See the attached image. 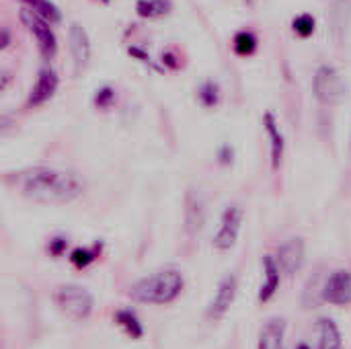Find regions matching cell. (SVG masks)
I'll return each mask as SVG.
<instances>
[{
	"mask_svg": "<svg viewBox=\"0 0 351 349\" xmlns=\"http://www.w3.org/2000/svg\"><path fill=\"white\" fill-rule=\"evenodd\" d=\"M19 185L21 193L35 204H70L84 189L82 181L74 173L49 167H33L23 171Z\"/></svg>",
	"mask_w": 351,
	"mask_h": 349,
	"instance_id": "obj_1",
	"label": "cell"
},
{
	"mask_svg": "<svg viewBox=\"0 0 351 349\" xmlns=\"http://www.w3.org/2000/svg\"><path fill=\"white\" fill-rule=\"evenodd\" d=\"M185 280L177 269H160L152 276L142 278L130 290L132 298L144 304H171L183 292Z\"/></svg>",
	"mask_w": 351,
	"mask_h": 349,
	"instance_id": "obj_2",
	"label": "cell"
},
{
	"mask_svg": "<svg viewBox=\"0 0 351 349\" xmlns=\"http://www.w3.org/2000/svg\"><path fill=\"white\" fill-rule=\"evenodd\" d=\"M56 304L64 315H68L74 321H84L93 313V296L76 284L60 286L56 292Z\"/></svg>",
	"mask_w": 351,
	"mask_h": 349,
	"instance_id": "obj_3",
	"label": "cell"
},
{
	"mask_svg": "<svg viewBox=\"0 0 351 349\" xmlns=\"http://www.w3.org/2000/svg\"><path fill=\"white\" fill-rule=\"evenodd\" d=\"M313 86H315L317 99L325 105H337L348 95V84H346L343 76L339 74L337 68L327 66V64L317 70Z\"/></svg>",
	"mask_w": 351,
	"mask_h": 349,
	"instance_id": "obj_4",
	"label": "cell"
},
{
	"mask_svg": "<svg viewBox=\"0 0 351 349\" xmlns=\"http://www.w3.org/2000/svg\"><path fill=\"white\" fill-rule=\"evenodd\" d=\"M21 21L23 25L29 29V33L35 37L37 41V47L43 56V60H51L56 56V49H58V43H56V35L51 31V23H47L45 19H41L39 14H35L31 8H23L21 10Z\"/></svg>",
	"mask_w": 351,
	"mask_h": 349,
	"instance_id": "obj_5",
	"label": "cell"
},
{
	"mask_svg": "<svg viewBox=\"0 0 351 349\" xmlns=\"http://www.w3.org/2000/svg\"><path fill=\"white\" fill-rule=\"evenodd\" d=\"M241 224H243V208L239 204L226 206L220 220V228L214 237V247L218 251H230L239 241Z\"/></svg>",
	"mask_w": 351,
	"mask_h": 349,
	"instance_id": "obj_6",
	"label": "cell"
},
{
	"mask_svg": "<svg viewBox=\"0 0 351 349\" xmlns=\"http://www.w3.org/2000/svg\"><path fill=\"white\" fill-rule=\"evenodd\" d=\"M276 261H278L282 274L296 276L304 267V261H306V245H304V241L300 237L288 239L284 245H280Z\"/></svg>",
	"mask_w": 351,
	"mask_h": 349,
	"instance_id": "obj_7",
	"label": "cell"
},
{
	"mask_svg": "<svg viewBox=\"0 0 351 349\" xmlns=\"http://www.w3.org/2000/svg\"><path fill=\"white\" fill-rule=\"evenodd\" d=\"M323 302H329V304H335V306L351 304V272L337 269L325 280V284H323Z\"/></svg>",
	"mask_w": 351,
	"mask_h": 349,
	"instance_id": "obj_8",
	"label": "cell"
},
{
	"mask_svg": "<svg viewBox=\"0 0 351 349\" xmlns=\"http://www.w3.org/2000/svg\"><path fill=\"white\" fill-rule=\"evenodd\" d=\"M237 290H239L237 276H226L220 282V286H218V290H216V294L208 306V313H206L210 321H222L226 317V313L230 311V306L237 298Z\"/></svg>",
	"mask_w": 351,
	"mask_h": 349,
	"instance_id": "obj_9",
	"label": "cell"
},
{
	"mask_svg": "<svg viewBox=\"0 0 351 349\" xmlns=\"http://www.w3.org/2000/svg\"><path fill=\"white\" fill-rule=\"evenodd\" d=\"M206 222V204L199 191L189 189L185 197V230L193 239L202 232Z\"/></svg>",
	"mask_w": 351,
	"mask_h": 349,
	"instance_id": "obj_10",
	"label": "cell"
},
{
	"mask_svg": "<svg viewBox=\"0 0 351 349\" xmlns=\"http://www.w3.org/2000/svg\"><path fill=\"white\" fill-rule=\"evenodd\" d=\"M68 39H70V51H72V60H74V72L78 74L88 58H90V43H88V35L86 31L78 25V23H72L70 25V33H68Z\"/></svg>",
	"mask_w": 351,
	"mask_h": 349,
	"instance_id": "obj_11",
	"label": "cell"
},
{
	"mask_svg": "<svg viewBox=\"0 0 351 349\" xmlns=\"http://www.w3.org/2000/svg\"><path fill=\"white\" fill-rule=\"evenodd\" d=\"M56 88H58V74H56L51 68H41V70H39V76H37V82H35V86H33V91H31L27 103H29L31 107H39V105H43L47 99L53 97Z\"/></svg>",
	"mask_w": 351,
	"mask_h": 349,
	"instance_id": "obj_12",
	"label": "cell"
},
{
	"mask_svg": "<svg viewBox=\"0 0 351 349\" xmlns=\"http://www.w3.org/2000/svg\"><path fill=\"white\" fill-rule=\"evenodd\" d=\"M280 265L276 261V257L271 255H265L263 257V274H265V282L261 284L259 288V302H269L276 292L280 290V284H282V276H280Z\"/></svg>",
	"mask_w": 351,
	"mask_h": 349,
	"instance_id": "obj_13",
	"label": "cell"
},
{
	"mask_svg": "<svg viewBox=\"0 0 351 349\" xmlns=\"http://www.w3.org/2000/svg\"><path fill=\"white\" fill-rule=\"evenodd\" d=\"M284 337H286V321L278 319V317L269 319L259 333L257 349H286L284 348Z\"/></svg>",
	"mask_w": 351,
	"mask_h": 349,
	"instance_id": "obj_14",
	"label": "cell"
},
{
	"mask_svg": "<svg viewBox=\"0 0 351 349\" xmlns=\"http://www.w3.org/2000/svg\"><path fill=\"white\" fill-rule=\"evenodd\" d=\"M263 123H265V132L269 136V142H271V169L278 171L282 167V160H284V134L276 121V117L271 113H265L263 117Z\"/></svg>",
	"mask_w": 351,
	"mask_h": 349,
	"instance_id": "obj_15",
	"label": "cell"
},
{
	"mask_svg": "<svg viewBox=\"0 0 351 349\" xmlns=\"http://www.w3.org/2000/svg\"><path fill=\"white\" fill-rule=\"evenodd\" d=\"M319 349H343L339 327L333 319H319Z\"/></svg>",
	"mask_w": 351,
	"mask_h": 349,
	"instance_id": "obj_16",
	"label": "cell"
},
{
	"mask_svg": "<svg viewBox=\"0 0 351 349\" xmlns=\"http://www.w3.org/2000/svg\"><path fill=\"white\" fill-rule=\"evenodd\" d=\"M115 323L132 337V339H142L144 335V327L138 319V315L132 309H121L115 313Z\"/></svg>",
	"mask_w": 351,
	"mask_h": 349,
	"instance_id": "obj_17",
	"label": "cell"
},
{
	"mask_svg": "<svg viewBox=\"0 0 351 349\" xmlns=\"http://www.w3.org/2000/svg\"><path fill=\"white\" fill-rule=\"evenodd\" d=\"M321 280H323L321 269H319V272H315V276L308 280L306 290H304V296H302V304H304V309H315V306H319V302L323 300V286L319 288Z\"/></svg>",
	"mask_w": 351,
	"mask_h": 349,
	"instance_id": "obj_18",
	"label": "cell"
},
{
	"mask_svg": "<svg viewBox=\"0 0 351 349\" xmlns=\"http://www.w3.org/2000/svg\"><path fill=\"white\" fill-rule=\"evenodd\" d=\"M27 8H31L35 14H39L41 19H45L47 23H58L62 19L58 6L49 0H23Z\"/></svg>",
	"mask_w": 351,
	"mask_h": 349,
	"instance_id": "obj_19",
	"label": "cell"
},
{
	"mask_svg": "<svg viewBox=\"0 0 351 349\" xmlns=\"http://www.w3.org/2000/svg\"><path fill=\"white\" fill-rule=\"evenodd\" d=\"M136 8L140 16H162L171 10V0H138Z\"/></svg>",
	"mask_w": 351,
	"mask_h": 349,
	"instance_id": "obj_20",
	"label": "cell"
},
{
	"mask_svg": "<svg viewBox=\"0 0 351 349\" xmlns=\"http://www.w3.org/2000/svg\"><path fill=\"white\" fill-rule=\"evenodd\" d=\"M101 249H103V245H95V247H90V249H76V251H72L70 261H72V265H74V267L84 269V267H88L93 261H97V259H99Z\"/></svg>",
	"mask_w": 351,
	"mask_h": 349,
	"instance_id": "obj_21",
	"label": "cell"
},
{
	"mask_svg": "<svg viewBox=\"0 0 351 349\" xmlns=\"http://www.w3.org/2000/svg\"><path fill=\"white\" fill-rule=\"evenodd\" d=\"M257 47V37L251 31H241L234 35V51L239 56H251Z\"/></svg>",
	"mask_w": 351,
	"mask_h": 349,
	"instance_id": "obj_22",
	"label": "cell"
},
{
	"mask_svg": "<svg viewBox=\"0 0 351 349\" xmlns=\"http://www.w3.org/2000/svg\"><path fill=\"white\" fill-rule=\"evenodd\" d=\"M315 19L311 16V14H300V16H296L294 19V23H292V27H294V31L300 35V37H311L313 33H315Z\"/></svg>",
	"mask_w": 351,
	"mask_h": 349,
	"instance_id": "obj_23",
	"label": "cell"
},
{
	"mask_svg": "<svg viewBox=\"0 0 351 349\" xmlns=\"http://www.w3.org/2000/svg\"><path fill=\"white\" fill-rule=\"evenodd\" d=\"M199 99L204 101V105L214 107L218 103V86L214 82H206L199 91Z\"/></svg>",
	"mask_w": 351,
	"mask_h": 349,
	"instance_id": "obj_24",
	"label": "cell"
},
{
	"mask_svg": "<svg viewBox=\"0 0 351 349\" xmlns=\"http://www.w3.org/2000/svg\"><path fill=\"white\" fill-rule=\"evenodd\" d=\"M111 99H113V91H111L109 86H105V88H101V91H97V97H95V103H97L99 107H107V105L111 103Z\"/></svg>",
	"mask_w": 351,
	"mask_h": 349,
	"instance_id": "obj_25",
	"label": "cell"
},
{
	"mask_svg": "<svg viewBox=\"0 0 351 349\" xmlns=\"http://www.w3.org/2000/svg\"><path fill=\"white\" fill-rule=\"evenodd\" d=\"M49 253L53 255V257H60L64 251H66V241L64 239H53V241H49Z\"/></svg>",
	"mask_w": 351,
	"mask_h": 349,
	"instance_id": "obj_26",
	"label": "cell"
},
{
	"mask_svg": "<svg viewBox=\"0 0 351 349\" xmlns=\"http://www.w3.org/2000/svg\"><path fill=\"white\" fill-rule=\"evenodd\" d=\"M8 45V31L2 29V41H0V47H6Z\"/></svg>",
	"mask_w": 351,
	"mask_h": 349,
	"instance_id": "obj_27",
	"label": "cell"
},
{
	"mask_svg": "<svg viewBox=\"0 0 351 349\" xmlns=\"http://www.w3.org/2000/svg\"><path fill=\"white\" fill-rule=\"evenodd\" d=\"M296 349H311V348H308L306 344H298V346H296Z\"/></svg>",
	"mask_w": 351,
	"mask_h": 349,
	"instance_id": "obj_28",
	"label": "cell"
},
{
	"mask_svg": "<svg viewBox=\"0 0 351 349\" xmlns=\"http://www.w3.org/2000/svg\"><path fill=\"white\" fill-rule=\"evenodd\" d=\"M245 2H249V4H253V0H245Z\"/></svg>",
	"mask_w": 351,
	"mask_h": 349,
	"instance_id": "obj_29",
	"label": "cell"
}]
</instances>
